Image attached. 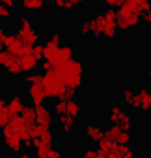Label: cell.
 <instances>
[{
  "label": "cell",
  "mask_w": 151,
  "mask_h": 158,
  "mask_svg": "<svg viewBox=\"0 0 151 158\" xmlns=\"http://www.w3.org/2000/svg\"><path fill=\"white\" fill-rule=\"evenodd\" d=\"M56 127H58V132L62 136H73L75 134V127H77V117H73L69 114L56 115Z\"/></svg>",
  "instance_id": "ba28073f"
},
{
  "label": "cell",
  "mask_w": 151,
  "mask_h": 158,
  "mask_svg": "<svg viewBox=\"0 0 151 158\" xmlns=\"http://www.w3.org/2000/svg\"><path fill=\"white\" fill-rule=\"evenodd\" d=\"M36 112H37V123L39 125L49 127V128L54 125V112H52V108L49 110L45 104H39V106H36Z\"/></svg>",
  "instance_id": "5bb4252c"
},
{
  "label": "cell",
  "mask_w": 151,
  "mask_h": 158,
  "mask_svg": "<svg viewBox=\"0 0 151 158\" xmlns=\"http://www.w3.org/2000/svg\"><path fill=\"white\" fill-rule=\"evenodd\" d=\"M32 54L41 61V60H45V47L43 45H39V43H36L34 47H32Z\"/></svg>",
  "instance_id": "4dcf8cb0"
},
{
  "label": "cell",
  "mask_w": 151,
  "mask_h": 158,
  "mask_svg": "<svg viewBox=\"0 0 151 158\" xmlns=\"http://www.w3.org/2000/svg\"><path fill=\"white\" fill-rule=\"evenodd\" d=\"M36 156L37 158H62L63 151H58L54 147H39L36 149Z\"/></svg>",
  "instance_id": "e0dca14e"
},
{
  "label": "cell",
  "mask_w": 151,
  "mask_h": 158,
  "mask_svg": "<svg viewBox=\"0 0 151 158\" xmlns=\"http://www.w3.org/2000/svg\"><path fill=\"white\" fill-rule=\"evenodd\" d=\"M37 82H43V74L32 71V73H26L24 76V84H37Z\"/></svg>",
  "instance_id": "83f0119b"
},
{
  "label": "cell",
  "mask_w": 151,
  "mask_h": 158,
  "mask_svg": "<svg viewBox=\"0 0 151 158\" xmlns=\"http://www.w3.org/2000/svg\"><path fill=\"white\" fill-rule=\"evenodd\" d=\"M132 156H136V151L131 147V143L129 145L118 143V158H132Z\"/></svg>",
  "instance_id": "cb8c5ba5"
},
{
  "label": "cell",
  "mask_w": 151,
  "mask_h": 158,
  "mask_svg": "<svg viewBox=\"0 0 151 158\" xmlns=\"http://www.w3.org/2000/svg\"><path fill=\"white\" fill-rule=\"evenodd\" d=\"M119 125L125 128V130H131V125H132V121H131V115L125 112V115L121 117V121H119Z\"/></svg>",
  "instance_id": "836d02e7"
},
{
  "label": "cell",
  "mask_w": 151,
  "mask_h": 158,
  "mask_svg": "<svg viewBox=\"0 0 151 158\" xmlns=\"http://www.w3.org/2000/svg\"><path fill=\"white\" fill-rule=\"evenodd\" d=\"M118 28L119 32H129L132 28H136L140 24V21L144 19V10L140 8V4H136L134 0H127L125 4H121L118 8Z\"/></svg>",
  "instance_id": "6da1fadb"
},
{
  "label": "cell",
  "mask_w": 151,
  "mask_h": 158,
  "mask_svg": "<svg viewBox=\"0 0 151 158\" xmlns=\"http://www.w3.org/2000/svg\"><path fill=\"white\" fill-rule=\"evenodd\" d=\"M39 67H41V71H43V73H49V71H56V63H54L52 60H49V58L41 60V61H39Z\"/></svg>",
  "instance_id": "f546056e"
},
{
  "label": "cell",
  "mask_w": 151,
  "mask_h": 158,
  "mask_svg": "<svg viewBox=\"0 0 151 158\" xmlns=\"http://www.w3.org/2000/svg\"><path fill=\"white\" fill-rule=\"evenodd\" d=\"M2 4H6L8 8H15V0H0Z\"/></svg>",
  "instance_id": "d590c367"
},
{
  "label": "cell",
  "mask_w": 151,
  "mask_h": 158,
  "mask_svg": "<svg viewBox=\"0 0 151 158\" xmlns=\"http://www.w3.org/2000/svg\"><path fill=\"white\" fill-rule=\"evenodd\" d=\"M73 54H75L73 45H69V43H62V45L58 47V50L52 54V58H49V60H52V61L56 63V67H58V65H62L63 61H67L69 58H73Z\"/></svg>",
  "instance_id": "4fadbf2b"
},
{
  "label": "cell",
  "mask_w": 151,
  "mask_h": 158,
  "mask_svg": "<svg viewBox=\"0 0 151 158\" xmlns=\"http://www.w3.org/2000/svg\"><path fill=\"white\" fill-rule=\"evenodd\" d=\"M21 65H23V71L24 73H32L39 65V60L34 54H26V56H21Z\"/></svg>",
  "instance_id": "d6986e66"
},
{
  "label": "cell",
  "mask_w": 151,
  "mask_h": 158,
  "mask_svg": "<svg viewBox=\"0 0 151 158\" xmlns=\"http://www.w3.org/2000/svg\"><path fill=\"white\" fill-rule=\"evenodd\" d=\"M84 132H86V138L90 141H93V143H99L105 138V130L99 125H93V123H88L86 128H84Z\"/></svg>",
  "instance_id": "2e32d148"
},
{
  "label": "cell",
  "mask_w": 151,
  "mask_h": 158,
  "mask_svg": "<svg viewBox=\"0 0 151 158\" xmlns=\"http://www.w3.org/2000/svg\"><path fill=\"white\" fill-rule=\"evenodd\" d=\"M97 145H99L97 147L99 149V158H118V141H114L106 134Z\"/></svg>",
  "instance_id": "8fae6325"
},
{
  "label": "cell",
  "mask_w": 151,
  "mask_h": 158,
  "mask_svg": "<svg viewBox=\"0 0 151 158\" xmlns=\"http://www.w3.org/2000/svg\"><path fill=\"white\" fill-rule=\"evenodd\" d=\"M67 114L73 115V117H77V119H80L84 115V108H82L80 102H77L75 99H69L67 101Z\"/></svg>",
  "instance_id": "603a6c76"
},
{
  "label": "cell",
  "mask_w": 151,
  "mask_h": 158,
  "mask_svg": "<svg viewBox=\"0 0 151 158\" xmlns=\"http://www.w3.org/2000/svg\"><path fill=\"white\" fill-rule=\"evenodd\" d=\"M43 88H45V93H47V99H63L65 95V82L63 78L58 74V71H49V73H43Z\"/></svg>",
  "instance_id": "277c9868"
},
{
  "label": "cell",
  "mask_w": 151,
  "mask_h": 158,
  "mask_svg": "<svg viewBox=\"0 0 151 158\" xmlns=\"http://www.w3.org/2000/svg\"><path fill=\"white\" fill-rule=\"evenodd\" d=\"M17 37L24 43V45H30V47H34L36 43H39V34L36 32V28H34V23L30 21V17H26V15H23L21 19H19V26H17Z\"/></svg>",
  "instance_id": "5b68a950"
},
{
  "label": "cell",
  "mask_w": 151,
  "mask_h": 158,
  "mask_svg": "<svg viewBox=\"0 0 151 158\" xmlns=\"http://www.w3.org/2000/svg\"><path fill=\"white\" fill-rule=\"evenodd\" d=\"M138 97H140V110L142 112H151V91L145 89V88H140Z\"/></svg>",
  "instance_id": "ffe728a7"
},
{
  "label": "cell",
  "mask_w": 151,
  "mask_h": 158,
  "mask_svg": "<svg viewBox=\"0 0 151 158\" xmlns=\"http://www.w3.org/2000/svg\"><path fill=\"white\" fill-rule=\"evenodd\" d=\"M95 19H97V34H95L93 39H116L118 37L119 28H118V23H116L118 13L114 11V8L105 10L103 13L95 15Z\"/></svg>",
  "instance_id": "3957f363"
},
{
  "label": "cell",
  "mask_w": 151,
  "mask_h": 158,
  "mask_svg": "<svg viewBox=\"0 0 151 158\" xmlns=\"http://www.w3.org/2000/svg\"><path fill=\"white\" fill-rule=\"evenodd\" d=\"M15 35H17V34H10L6 28H2V26H0V41H2L6 47H8V45H10V43L15 39Z\"/></svg>",
  "instance_id": "f1b7e54d"
},
{
  "label": "cell",
  "mask_w": 151,
  "mask_h": 158,
  "mask_svg": "<svg viewBox=\"0 0 151 158\" xmlns=\"http://www.w3.org/2000/svg\"><path fill=\"white\" fill-rule=\"evenodd\" d=\"M26 95H28V101L34 106L43 104L45 99H47V93H45V88H43L41 82H37V84H26Z\"/></svg>",
  "instance_id": "30bf717a"
},
{
  "label": "cell",
  "mask_w": 151,
  "mask_h": 158,
  "mask_svg": "<svg viewBox=\"0 0 151 158\" xmlns=\"http://www.w3.org/2000/svg\"><path fill=\"white\" fill-rule=\"evenodd\" d=\"M10 117H15V115H21L23 110H24V102H23V97L21 95H11L10 101H8V106H6Z\"/></svg>",
  "instance_id": "9a60e30c"
},
{
  "label": "cell",
  "mask_w": 151,
  "mask_h": 158,
  "mask_svg": "<svg viewBox=\"0 0 151 158\" xmlns=\"http://www.w3.org/2000/svg\"><path fill=\"white\" fill-rule=\"evenodd\" d=\"M21 6H23V10H26L28 13H39V11H43V8H45V0H23Z\"/></svg>",
  "instance_id": "ac0fdd59"
},
{
  "label": "cell",
  "mask_w": 151,
  "mask_h": 158,
  "mask_svg": "<svg viewBox=\"0 0 151 158\" xmlns=\"http://www.w3.org/2000/svg\"><path fill=\"white\" fill-rule=\"evenodd\" d=\"M147 74L151 76V61H149V65H147Z\"/></svg>",
  "instance_id": "74e56055"
},
{
  "label": "cell",
  "mask_w": 151,
  "mask_h": 158,
  "mask_svg": "<svg viewBox=\"0 0 151 158\" xmlns=\"http://www.w3.org/2000/svg\"><path fill=\"white\" fill-rule=\"evenodd\" d=\"M75 2H77L79 6H82V4H90V2H92V0H75Z\"/></svg>",
  "instance_id": "8d00e7d4"
},
{
  "label": "cell",
  "mask_w": 151,
  "mask_h": 158,
  "mask_svg": "<svg viewBox=\"0 0 151 158\" xmlns=\"http://www.w3.org/2000/svg\"><path fill=\"white\" fill-rule=\"evenodd\" d=\"M105 134H106L108 138H112L114 141H118V143H125V145L131 143V132L125 130L119 123H112V125L105 130Z\"/></svg>",
  "instance_id": "9c48e42d"
},
{
  "label": "cell",
  "mask_w": 151,
  "mask_h": 158,
  "mask_svg": "<svg viewBox=\"0 0 151 158\" xmlns=\"http://www.w3.org/2000/svg\"><path fill=\"white\" fill-rule=\"evenodd\" d=\"M77 6L79 4L75 0H54V8L62 13H71V11L77 10Z\"/></svg>",
  "instance_id": "7402d4cb"
},
{
  "label": "cell",
  "mask_w": 151,
  "mask_h": 158,
  "mask_svg": "<svg viewBox=\"0 0 151 158\" xmlns=\"http://www.w3.org/2000/svg\"><path fill=\"white\" fill-rule=\"evenodd\" d=\"M45 4H54V0H45Z\"/></svg>",
  "instance_id": "ab89813d"
},
{
  "label": "cell",
  "mask_w": 151,
  "mask_h": 158,
  "mask_svg": "<svg viewBox=\"0 0 151 158\" xmlns=\"http://www.w3.org/2000/svg\"><path fill=\"white\" fill-rule=\"evenodd\" d=\"M134 95H136V89H134V88H123V89H121V101H123V104L129 106V104L132 102Z\"/></svg>",
  "instance_id": "4316f807"
},
{
  "label": "cell",
  "mask_w": 151,
  "mask_h": 158,
  "mask_svg": "<svg viewBox=\"0 0 151 158\" xmlns=\"http://www.w3.org/2000/svg\"><path fill=\"white\" fill-rule=\"evenodd\" d=\"M52 112H54V115L67 114V99H54V102H52Z\"/></svg>",
  "instance_id": "484cf974"
},
{
  "label": "cell",
  "mask_w": 151,
  "mask_h": 158,
  "mask_svg": "<svg viewBox=\"0 0 151 158\" xmlns=\"http://www.w3.org/2000/svg\"><path fill=\"white\" fill-rule=\"evenodd\" d=\"M82 156H84V158H99V149L88 147V149L82 151Z\"/></svg>",
  "instance_id": "1f68e13d"
},
{
  "label": "cell",
  "mask_w": 151,
  "mask_h": 158,
  "mask_svg": "<svg viewBox=\"0 0 151 158\" xmlns=\"http://www.w3.org/2000/svg\"><path fill=\"white\" fill-rule=\"evenodd\" d=\"M0 67L6 69V73L11 74V76H19V74L24 73L23 71V65H21V58L17 54H13L10 48H6V50L0 52Z\"/></svg>",
  "instance_id": "52a82bcc"
},
{
  "label": "cell",
  "mask_w": 151,
  "mask_h": 158,
  "mask_svg": "<svg viewBox=\"0 0 151 158\" xmlns=\"http://www.w3.org/2000/svg\"><path fill=\"white\" fill-rule=\"evenodd\" d=\"M123 115H125V110H123L119 104H114V106H110L108 112H106V121H110V123H119Z\"/></svg>",
  "instance_id": "44dd1931"
},
{
  "label": "cell",
  "mask_w": 151,
  "mask_h": 158,
  "mask_svg": "<svg viewBox=\"0 0 151 158\" xmlns=\"http://www.w3.org/2000/svg\"><path fill=\"white\" fill-rule=\"evenodd\" d=\"M4 47H6V45H4L2 41H0V52H2V50H4Z\"/></svg>",
  "instance_id": "f35d334b"
},
{
  "label": "cell",
  "mask_w": 151,
  "mask_h": 158,
  "mask_svg": "<svg viewBox=\"0 0 151 158\" xmlns=\"http://www.w3.org/2000/svg\"><path fill=\"white\" fill-rule=\"evenodd\" d=\"M149 11H151V10H149Z\"/></svg>",
  "instance_id": "60d3db41"
},
{
  "label": "cell",
  "mask_w": 151,
  "mask_h": 158,
  "mask_svg": "<svg viewBox=\"0 0 151 158\" xmlns=\"http://www.w3.org/2000/svg\"><path fill=\"white\" fill-rule=\"evenodd\" d=\"M127 0H103V4L106 6V8H119L121 4H125Z\"/></svg>",
  "instance_id": "d6a6232c"
},
{
  "label": "cell",
  "mask_w": 151,
  "mask_h": 158,
  "mask_svg": "<svg viewBox=\"0 0 151 158\" xmlns=\"http://www.w3.org/2000/svg\"><path fill=\"white\" fill-rule=\"evenodd\" d=\"M2 139H4V145L10 152L13 154H19L21 151H24V139L21 136V132L13 130L10 125H6L2 128Z\"/></svg>",
  "instance_id": "8992f818"
},
{
  "label": "cell",
  "mask_w": 151,
  "mask_h": 158,
  "mask_svg": "<svg viewBox=\"0 0 151 158\" xmlns=\"http://www.w3.org/2000/svg\"><path fill=\"white\" fill-rule=\"evenodd\" d=\"M77 91H79V89H75V88H67V89H65V95H63V99H67V101H69V99H75Z\"/></svg>",
  "instance_id": "e575fe53"
},
{
  "label": "cell",
  "mask_w": 151,
  "mask_h": 158,
  "mask_svg": "<svg viewBox=\"0 0 151 158\" xmlns=\"http://www.w3.org/2000/svg\"><path fill=\"white\" fill-rule=\"evenodd\" d=\"M95 34H97V19H95V15L84 19V21L77 26V35L82 37V39H86V37H95Z\"/></svg>",
  "instance_id": "7c38bea8"
},
{
  "label": "cell",
  "mask_w": 151,
  "mask_h": 158,
  "mask_svg": "<svg viewBox=\"0 0 151 158\" xmlns=\"http://www.w3.org/2000/svg\"><path fill=\"white\" fill-rule=\"evenodd\" d=\"M58 74L63 78V82L67 88H75V89H80L82 82H84V63L79 58H69L67 61H63L62 65L56 67Z\"/></svg>",
  "instance_id": "7a4b0ae2"
},
{
  "label": "cell",
  "mask_w": 151,
  "mask_h": 158,
  "mask_svg": "<svg viewBox=\"0 0 151 158\" xmlns=\"http://www.w3.org/2000/svg\"><path fill=\"white\" fill-rule=\"evenodd\" d=\"M30 125H36L37 123V112H36V106L32 104V106H24V110H23V114H21Z\"/></svg>",
  "instance_id": "d4e9b609"
}]
</instances>
